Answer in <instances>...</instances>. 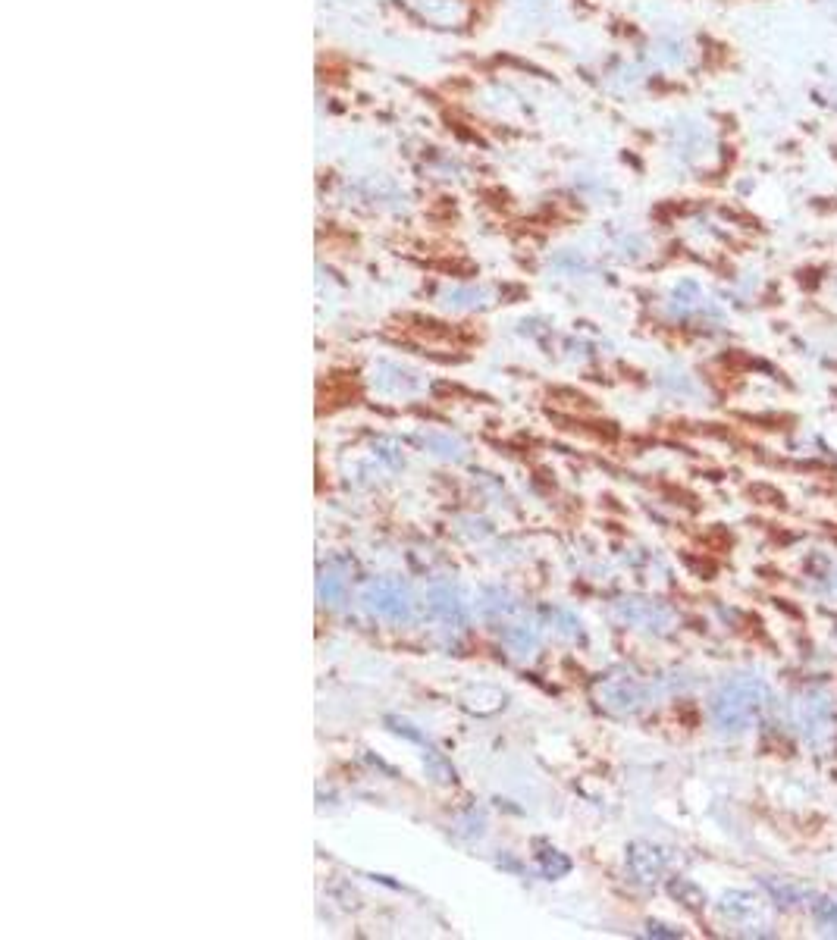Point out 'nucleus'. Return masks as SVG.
Listing matches in <instances>:
<instances>
[{"label": "nucleus", "mask_w": 837, "mask_h": 940, "mask_svg": "<svg viewBox=\"0 0 837 940\" xmlns=\"http://www.w3.org/2000/svg\"><path fill=\"white\" fill-rule=\"evenodd\" d=\"M769 705H772V690L762 677L737 674L718 687L709 709H712V721L718 731L743 734L769 712Z\"/></svg>", "instance_id": "obj_1"}, {"label": "nucleus", "mask_w": 837, "mask_h": 940, "mask_svg": "<svg viewBox=\"0 0 837 940\" xmlns=\"http://www.w3.org/2000/svg\"><path fill=\"white\" fill-rule=\"evenodd\" d=\"M361 602L370 615L392 621V624H408L414 618V599L402 580H392V577L370 580L361 593Z\"/></svg>", "instance_id": "obj_2"}, {"label": "nucleus", "mask_w": 837, "mask_h": 940, "mask_svg": "<svg viewBox=\"0 0 837 940\" xmlns=\"http://www.w3.org/2000/svg\"><path fill=\"white\" fill-rule=\"evenodd\" d=\"M790 712H794L797 731L806 740L819 743L828 734V727H831V696L825 690H819V687H809V690H803L794 699V709H790Z\"/></svg>", "instance_id": "obj_3"}, {"label": "nucleus", "mask_w": 837, "mask_h": 940, "mask_svg": "<svg viewBox=\"0 0 837 940\" xmlns=\"http://www.w3.org/2000/svg\"><path fill=\"white\" fill-rule=\"evenodd\" d=\"M596 696L609 712L627 715V712H637L640 705L649 699V684H643L637 674L618 671V674H609L606 680H602Z\"/></svg>", "instance_id": "obj_4"}, {"label": "nucleus", "mask_w": 837, "mask_h": 940, "mask_svg": "<svg viewBox=\"0 0 837 940\" xmlns=\"http://www.w3.org/2000/svg\"><path fill=\"white\" fill-rule=\"evenodd\" d=\"M615 615L649 633H668L674 627V611L659 599H621L615 602Z\"/></svg>", "instance_id": "obj_5"}, {"label": "nucleus", "mask_w": 837, "mask_h": 940, "mask_svg": "<svg viewBox=\"0 0 837 940\" xmlns=\"http://www.w3.org/2000/svg\"><path fill=\"white\" fill-rule=\"evenodd\" d=\"M665 865H668V856L659 850V846L643 843V840L627 846V872H631V878L637 884H643V887L656 884L665 875Z\"/></svg>", "instance_id": "obj_6"}, {"label": "nucleus", "mask_w": 837, "mask_h": 940, "mask_svg": "<svg viewBox=\"0 0 837 940\" xmlns=\"http://www.w3.org/2000/svg\"><path fill=\"white\" fill-rule=\"evenodd\" d=\"M427 608L439 624H446L452 630H461L464 624H468V605L461 602V596L452 583H433L430 593H427Z\"/></svg>", "instance_id": "obj_7"}, {"label": "nucleus", "mask_w": 837, "mask_h": 940, "mask_svg": "<svg viewBox=\"0 0 837 940\" xmlns=\"http://www.w3.org/2000/svg\"><path fill=\"white\" fill-rule=\"evenodd\" d=\"M718 912L725 915L728 922L740 925V928H759L765 925V906L756 893H747V890H734V893H725L722 903H718Z\"/></svg>", "instance_id": "obj_8"}, {"label": "nucleus", "mask_w": 837, "mask_h": 940, "mask_svg": "<svg viewBox=\"0 0 837 940\" xmlns=\"http://www.w3.org/2000/svg\"><path fill=\"white\" fill-rule=\"evenodd\" d=\"M499 637L515 649V652H530L540 640V630L527 624V621H515V624H502L499 627Z\"/></svg>", "instance_id": "obj_9"}, {"label": "nucleus", "mask_w": 837, "mask_h": 940, "mask_svg": "<svg viewBox=\"0 0 837 940\" xmlns=\"http://www.w3.org/2000/svg\"><path fill=\"white\" fill-rule=\"evenodd\" d=\"M762 884H765V890H769L781 906H800V903H806V900L812 897V890H809L806 884L781 881V878H765Z\"/></svg>", "instance_id": "obj_10"}, {"label": "nucleus", "mask_w": 837, "mask_h": 940, "mask_svg": "<svg viewBox=\"0 0 837 940\" xmlns=\"http://www.w3.org/2000/svg\"><path fill=\"white\" fill-rule=\"evenodd\" d=\"M345 586H348V577L336 568H327L320 574V583H317V593L327 605H339L345 599Z\"/></svg>", "instance_id": "obj_11"}, {"label": "nucleus", "mask_w": 837, "mask_h": 940, "mask_svg": "<svg viewBox=\"0 0 837 940\" xmlns=\"http://www.w3.org/2000/svg\"><path fill=\"white\" fill-rule=\"evenodd\" d=\"M668 890H671V897H678V900H684L690 909H703L706 906V897H703V890L696 887V884H690V881H684V878H674L671 884H668Z\"/></svg>", "instance_id": "obj_12"}, {"label": "nucleus", "mask_w": 837, "mask_h": 940, "mask_svg": "<svg viewBox=\"0 0 837 940\" xmlns=\"http://www.w3.org/2000/svg\"><path fill=\"white\" fill-rule=\"evenodd\" d=\"M812 915H816V925L822 931H837V900H828V897L816 900L812 903Z\"/></svg>", "instance_id": "obj_13"}, {"label": "nucleus", "mask_w": 837, "mask_h": 940, "mask_svg": "<svg viewBox=\"0 0 837 940\" xmlns=\"http://www.w3.org/2000/svg\"><path fill=\"white\" fill-rule=\"evenodd\" d=\"M540 865H543V872L549 875V878H562L568 868H571V859L568 856H562L558 850H546L543 853V859H540Z\"/></svg>", "instance_id": "obj_14"}, {"label": "nucleus", "mask_w": 837, "mask_h": 940, "mask_svg": "<svg viewBox=\"0 0 837 940\" xmlns=\"http://www.w3.org/2000/svg\"><path fill=\"white\" fill-rule=\"evenodd\" d=\"M649 934H662V937H678V931H665L662 925H649Z\"/></svg>", "instance_id": "obj_15"}]
</instances>
